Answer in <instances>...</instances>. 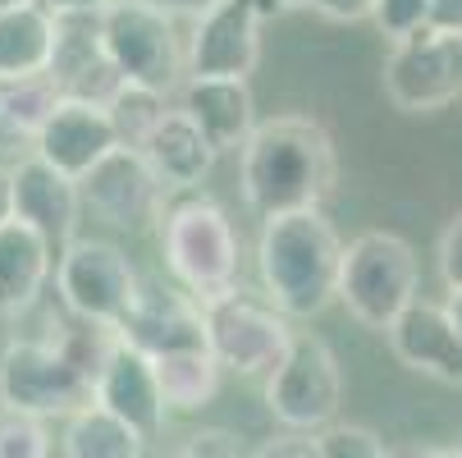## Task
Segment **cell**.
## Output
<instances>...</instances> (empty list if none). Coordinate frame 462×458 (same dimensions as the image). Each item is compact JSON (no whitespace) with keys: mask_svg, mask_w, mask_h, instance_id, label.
<instances>
[{"mask_svg":"<svg viewBox=\"0 0 462 458\" xmlns=\"http://www.w3.org/2000/svg\"><path fill=\"white\" fill-rule=\"evenodd\" d=\"M174 110L188 115V124L207 138L216 156L243 152L256 128V101L243 79H183L174 92Z\"/></svg>","mask_w":462,"mask_h":458,"instance_id":"17","label":"cell"},{"mask_svg":"<svg viewBox=\"0 0 462 458\" xmlns=\"http://www.w3.org/2000/svg\"><path fill=\"white\" fill-rule=\"evenodd\" d=\"M170 106H174V101H170V97H161V92H147V88L124 83V88L110 97L106 119H110V128H115L119 147H143V143H147V134L165 119V110H170Z\"/></svg>","mask_w":462,"mask_h":458,"instance_id":"26","label":"cell"},{"mask_svg":"<svg viewBox=\"0 0 462 458\" xmlns=\"http://www.w3.org/2000/svg\"><path fill=\"white\" fill-rule=\"evenodd\" d=\"M143 161L152 165V174L165 183V192H202L207 174L216 170V152L207 147V138L188 124L183 110H165V119L147 134V143L138 147Z\"/></svg>","mask_w":462,"mask_h":458,"instance_id":"19","label":"cell"},{"mask_svg":"<svg viewBox=\"0 0 462 458\" xmlns=\"http://www.w3.org/2000/svg\"><path fill=\"white\" fill-rule=\"evenodd\" d=\"M339 183V152L316 115L256 119L238 152V188L252 216L275 220L293 211H320Z\"/></svg>","mask_w":462,"mask_h":458,"instance_id":"1","label":"cell"},{"mask_svg":"<svg viewBox=\"0 0 462 458\" xmlns=\"http://www.w3.org/2000/svg\"><path fill=\"white\" fill-rule=\"evenodd\" d=\"M426 19H430V0H375L371 5V23L380 28V37H389V46L421 33Z\"/></svg>","mask_w":462,"mask_h":458,"instance_id":"29","label":"cell"},{"mask_svg":"<svg viewBox=\"0 0 462 458\" xmlns=\"http://www.w3.org/2000/svg\"><path fill=\"white\" fill-rule=\"evenodd\" d=\"M55 271V252L19 220L0 225V316H23L42 303Z\"/></svg>","mask_w":462,"mask_h":458,"instance_id":"20","label":"cell"},{"mask_svg":"<svg viewBox=\"0 0 462 458\" xmlns=\"http://www.w3.org/2000/svg\"><path fill=\"white\" fill-rule=\"evenodd\" d=\"M92 404V376L55 335H19L0 349V408L51 422Z\"/></svg>","mask_w":462,"mask_h":458,"instance_id":"5","label":"cell"},{"mask_svg":"<svg viewBox=\"0 0 462 458\" xmlns=\"http://www.w3.org/2000/svg\"><path fill=\"white\" fill-rule=\"evenodd\" d=\"M79 188H83V211H92L97 220L124 234L156 229L165 216V198H170L138 147H115Z\"/></svg>","mask_w":462,"mask_h":458,"instance_id":"12","label":"cell"},{"mask_svg":"<svg viewBox=\"0 0 462 458\" xmlns=\"http://www.w3.org/2000/svg\"><path fill=\"white\" fill-rule=\"evenodd\" d=\"M179 458H252V449L243 444V435H234L225 426H202L197 435H188Z\"/></svg>","mask_w":462,"mask_h":458,"instance_id":"30","label":"cell"},{"mask_svg":"<svg viewBox=\"0 0 462 458\" xmlns=\"http://www.w3.org/2000/svg\"><path fill=\"white\" fill-rule=\"evenodd\" d=\"M42 10H51V14H101V10H110L115 0H37Z\"/></svg>","mask_w":462,"mask_h":458,"instance_id":"36","label":"cell"},{"mask_svg":"<svg viewBox=\"0 0 462 458\" xmlns=\"http://www.w3.org/2000/svg\"><path fill=\"white\" fill-rule=\"evenodd\" d=\"M426 28L448 33V37H462V0H430V19H426Z\"/></svg>","mask_w":462,"mask_h":458,"instance_id":"34","label":"cell"},{"mask_svg":"<svg viewBox=\"0 0 462 458\" xmlns=\"http://www.w3.org/2000/svg\"><path fill=\"white\" fill-rule=\"evenodd\" d=\"M92 404L115 413L143 440H156L165 431V417H170L165 399H161V385H156L152 358H143L138 349H128L124 340H115V349L106 353V362H101V371L92 380Z\"/></svg>","mask_w":462,"mask_h":458,"instance_id":"16","label":"cell"},{"mask_svg":"<svg viewBox=\"0 0 462 458\" xmlns=\"http://www.w3.org/2000/svg\"><path fill=\"white\" fill-rule=\"evenodd\" d=\"M23 5H37V0H0V14H10V10H23Z\"/></svg>","mask_w":462,"mask_h":458,"instance_id":"41","label":"cell"},{"mask_svg":"<svg viewBox=\"0 0 462 458\" xmlns=\"http://www.w3.org/2000/svg\"><path fill=\"white\" fill-rule=\"evenodd\" d=\"M384 97L403 115H435L462 97V37L421 28L393 42L380 70Z\"/></svg>","mask_w":462,"mask_h":458,"instance_id":"10","label":"cell"},{"mask_svg":"<svg viewBox=\"0 0 462 458\" xmlns=\"http://www.w3.org/2000/svg\"><path fill=\"white\" fill-rule=\"evenodd\" d=\"M316 0H261V10L266 14H293V10H311Z\"/></svg>","mask_w":462,"mask_h":458,"instance_id":"38","label":"cell"},{"mask_svg":"<svg viewBox=\"0 0 462 458\" xmlns=\"http://www.w3.org/2000/svg\"><path fill=\"white\" fill-rule=\"evenodd\" d=\"M202 325H207V353L216 358V367L252 380H266L298 335L293 321L266 294H252L243 285L202 303Z\"/></svg>","mask_w":462,"mask_h":458,"instance_id":"6","label":"cell"},{"mask_svg":"<svg viewBox=\"0 0 462 458\" xmlns=\"http://www.w3.org/2000/svg\"><path fill=\"white\" fill-rule=\"evenodd\" d=\"M128 349H138L143 358H165V353H188L207 349V325H202V303L188 298L179 285L143 280L134 307L115 331Z\"/></svg>","mask_w":462,"mask_h":458,"instance_id":"13","label":"cell"},{"mask_svg":"<svg viewBox=\"0 0 462 458\" xmlns=\"http://www.w3.org/2000/svg\"><path fill=\"white\" fill-rule=\"evenodd\" d=\"M60 449L64 458H147V440L101 404H88L74 417H64Z\"/></svg>","mask_w":462,"mask_h":458,"instance_id":"24","label":"cell"},{"mask_svg":"<svg viewBox=\"0 0 462 458\" xmlns=\"http://www.w3.org/2000/svg\"><path fill=\"white\" fill-rule=\"evenodd\" d=\"M261 28L266 10L261 0H216V5L192 19L183 42V79H252L261 60Z\"/></svg>","mask_w":462,"mask_h":458,"instance_id":"11","label":"cell"},{"mask_svg":"<svg viewBox=\"0 0 462 458\" xmlns=\"http://www.w3.org/2000/svg\"><path fill=\"white\" fill-rule=\"evenodd\" d=\"M261 399L284 431L320 435L325 426H335L344 408V367L335 349L311 331H298L280 367L261 380Z\"/></svg>","mask_w":462,"mask_h":458,"instance_id":"7","label":"cell"},{"mask_svg":"<svg viewBox=\"0 0 462 458\" xmlns=\"http://www.w3.org/2000/svg\"><path fill=\"white\" fill-rule=\"evenodd\" d=\"M0 458H51L46 422L0 408Z\"/></svg>","mask_w":462,"mask_h":458,"instance_id":"27","label":"cell"},{"mask_svg":"<svg viewBox=\"0 0 462 458\" xmlns=\"http://www.w3.org/2000/svg\"><path fill=\"white\" fill-rule=\"evenodd\" d=\"M439 307H444L448 325H453V331H457V340H462V289H457V294H448V298H444Z\"/></svg>","mask_w":462,"mask_h":458,"instance_id":"39","label":"cell"},{"mask_svg":"<svg viewBox=\"0 0 462 458\" xmlns=\"http://www.w3.org/2000/svg\"><path fill=\"white\" fill-rule=\"evenodd\" d=\"M371 5L375 0H316L311 10L329 23H362V19H371Z\"/></svg>","mask_w":462,"mask_h":458,"instance_id":"33","label":"cell"},{"mask_svg":"<svg viewBox=\"0 0 462 458\" xmlns=\"http://www.w3.org/2000/svg\"><path fill=\"white\" fill-rule=\"evenodd\" d=\"M55 19V42H51V64L46 79L60 88V97L69 92L83 74H92L97 64H106L101 51V14H51Z\"/></svg>","mask_w":462,"mask_h":458,"instance_id":"25","label":"cell"},{"mask_svg":"<svg viewBox=\"0 0 462 458\" xmlns=\"http://www.w3.org/2000/svg\"><path fill=\"white\" fill-rule=\"evenodd\" d=\"M252 458H320V440L307 431H280L261 449H252Z\"/></svg>","mask_w":462,"mask_h":458,"instance_id":"32","label":"cell"},{"mask_svg":"<svg viewBox=\"0 0 462 458\" xmlns=\"http://www.w3.org/2000/svg\"><path fill=\"white\" fill-rule=\"evenodd\" d=\"M55 19L42 5L0 14V79H37L51 64Z\"/></svg>","mask_w":462,"mask_h":458,"instance_id":"21","label":"cell"},{"mask_svg":"<svg viewBox=\"0 0 462 458\" xmlns=\"http://www.w3.org/2000/svg\"><path fill=\"white\" fill-rule=\"evenodd\" d=\"M143 5H152V10H161L165 19H202L216 0H143Z\"/></svg>","mask_w":462,"mask_h":458,"instance_id":"35","label":"cell"},{"mask_svg":"<svg viewBox=\"0 0 462 458\" xmlns=\"http://www.w3.org/2000/svg\"><path fill=\"white\" fill-rule=\"evenodd\" d=\"M435 266H439V280L448 285V294H457V289H462V211H453L448 225L439 229Z\"/></svg>","mask_w":462,"mask_h":458,"instance_id":"31","label":"cell"},{"mask_svg":"<svg viewBox=\"0 0 462 458\" xmlns=\"http://www.w3.org/2000/svg\"><path fill=\"white\" fill-rule=\"evenodd\" d=\"M339 261H344V238L325 220V211H293L261 220L256 238L261 294L289 321H311L335 303Z\"/></svg>","mask_w":462,"mask_h":458,"instance_id":"2","label":"cell"},{"mask_svg":"<svg viewBox=\"0 0 462 458\" xmlns=\"http://www.w3.org/2000/svg\"><path fill=\"white\" fill-rule=\"evenodd\" d=\"M316 440H320V458H393L389 444L371 426H357V422H335Z\"/></svg>","mask_w":462,"mask_h":458,"instance_id":"28","label":"cell"},{"mask_svg":"<svg viewBox=\"0 0 462 458\" xmlns=\"http://www.w3.org/2000/svg\"><path fill=\"white\" fill-rule=\"evenodd\" d=\"M101 51L110 70L134 88L174 97L183 83V42L174 19L143 0H115L110 10H101Z\"/></svg>","mask_w":462,"mask_h":458,"instance_id":"9","label":"cell"},{"mask_svg":"<svg viewBox=\"0 0 462 458\" xmlns=\"http://www.w3.org/2000/svg\"><path fill=\"white\" fill-rule=\"evenodd\" d=\"M453 453H457V458H462V435H457V444H453Z\"/></svg>","mask_w":462,"mask_h":458,"instance_id":"42","label":"cell"},{"mask_svg":"<svg viewBox=\"0 0 462 458\" xmlns=\"http://www.w3.org/2000/svg\"><path fill=\"white\" fill-rule=\"evenodd\" d=\"M14 220V188H10V165H0V225Z\"/></svg>","mask_w":462,"mask_h":458,"instance_id":"37","label":"cell"},{"mask_svg":"<svg viewBox=\"0 0 462 458\" xmlns=\"http://www.w3.org/2000/svg\"><path fill=\"white\" fill-rule=\"evenodd\" d=\"M10 188H14V220L23 229H32L42 243H51V252L79 238L83 188L69 174L51 170L46 161H37L28 152L23 161L10 165Z\"/></svg>","mask_w":462,"mask_h":458,"instance_id":"14","label":"cell"},{"mask_svg":"<svg viewBox=\"0 0 462 458\" xmlns=\"http://www.w3.org/2000/svg\"><path fill=\"white\" fill-rule=\"evenodd\" d=\"M55 106H60V88L46 74H37V79H0V147L5 152L32 147Z\"/></svg>","mask_w":462,"mask_h":458,"instance_id":"22","label":"cell"},{"mask_svg":"<svg viewBox=\"0 0 462 458\" xmlns=\"http://www.w3.org/2000/svg\"><path fill=\"white\" fill-rule=\"evenodd\" d=\"M55 294L74 321L88 325H106L119 331V321L134 307L143 276L134 271L124 248H115L110 238H74L55 252Z\"/></svg>","mask_w":462,"mask_h":458,"instance_id":"8","label":"cell"},{"mask_svg":"<svg viewBox=\"0 0 462 458\" xmlns=\"http://www.w3.org/2000/svg\"><path fill=\"white\" fill-rule=\"evenodd\" d=\"M152 367H156V385H161L165 413H202L220 395V380H225V371L216 367V358L207 349L165 353Z\"/></svg>","mask_w":462,"mask_h":458,"instance_id":"23","label":"cell"},{"mask_svg":"<svg viewBox=\"0 0 462 458\" xmlns=\"http://www.w3.org/2000/svg\"><path fill=\"white\" fill-rule=\"evenodd\" d=\"M384 340H389L393 358H399L408 371L462 389V340H457V331L448 325V316H444L439 303L417 298V303L384 331Z\"/></svg>","mask_w":462,"mask_h":458,"instance_id":"18","label":"cell"},{"mask_svg":"<svg viewBox=\"0 0 462 458\" xmlns=\"http://www.w3.org/2000/svg\"><path fill=\"white\" fill-rule=\"evenodd\" d=\"M161 257L170 280L197 298L211 303L243 285V243L229 211L211 192H183L161 216Z\"/></svg>","mask_w":462,"mask_h":458,"instance_id":"3","label":"cell"},{"mask_svg":"<svg viewBox=\"0 0 462 458\" xmlns=\"http://www.w3.org/2000/svg\"><path fill=\"white\" fill-rule=\"evenodd\" d=\"M417 285H421V266L412 243L393 229H366L353 243H344L335 303H344L357 325L384 335L417 303Z\"/></svg>","mask_w":462,"mask_h":458,"instance_id":"4","label":"cell"},{"mask_svg":"<svg viewBox=\"0 0 462 458\" xmlns=\"http://www.w3.org/2000/svg\"><path fill=\"white\" fill-rule=\"evenodd\" d=\"M403 458H457L453 449H435V444H426V449H408Z\"/></svg>","mask_w":462,"mask_h":458,"instance_id":"40","label":"cell"},{"mask_svg":"<svg viewBox=\"0 0 462 458\" xmlns=\"http://www.w3.org/2000/svg\"><path fill=\"white\" fill-rule=\"evenodd\" d=\"M115 147H119V138L101 106L60 97V106L51 110V119L42 124V134L32 143V156L60 174H69L74 183H83Z\"/></svg>","mask_w":462,"mask_h":458,"instance_id":"15","label":"cell"}]
</instances>
